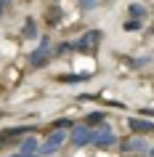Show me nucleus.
<instances>
[{
  "mask_svg": "<svg viewBox=\"0 0 154 157\" xmlns=\"http://www.w3.org/2000/svg\"><path fill=\"white\" fill-rule=\"evenodd\" d=\"M66 136H69V133H66L64 128H53V131H51V136L45 139V144H40V157L56 155L58 149H61V144L66 141Z\"/></svg>",
  "mask_w": 154,
  "mask_h": 157,
  "instance_id": "nucleus-1",
  "label": "nucleus"
},
{
  "mask_svg": "<svg viewBox=\"0 0 154 157\" xmlns=\"http://www.w3.org/2000/svg\"><path fill=\"white\" fill-rule=\"evenodd\" d=\"M101 37H104L101 29H90V32H85L80 40L74 43V48H77V51H96V45L101 43Z\"/></svg>",
  "mask_w": 154,
  "mask_h": 157,
  "instance_id": "nucleus-2",
  "label": "nucleus"
},
{
  "mask_svg": "<svg viewBox=\"0 0 154 157\" xmlns=\"http://www.w3.org/2000/svg\"><path fill=\"white\" fill-rule=\"evenodd\" d=\"M48 53H51V37H43L40 45L29 53V64L32 67H43L45 61H48Z\"/></svg>",
  "mask_w": 154,
  "mask_h": 157,
  "instance_id": "nucleus-3",
  "label": "nucleus"
},
{
  "mask_svg": "<svg viewBox=\"0 0 154 157\" xmlns=\"http://www.w3.org/2000/svg\"><path fill=\"white\" fill-rule=\"evenodd\" d=\"M72 144H74V147H85V144H93V128H88L85 123L74 125V128H72Z\"/></svg>",
  "mask_w": 154,
  "mask_h": 157,
  "instance_id": "nucleus-4",
  "label": "nucleus"
},
{
  "mask_svg": "<svg viewBox=\"0 0 154 157\" xmlns=\"http://www.w3.org/2000/svg\"><path fill=\"white\" fill-rule=\"evenodd\" d=\"M93 144L96 147H114L117 144V136H114V131L109 128V125H101L98 131H93Z\"/></svg>",
  "mask_w": 154,
  "mask_h": 157,
  "instance_id": "nucleus-5",
  "label": "nucleus"
},
{
  "mask_svg": "<svg viewBox=\"0 0 154 157\" xmlns=\"http://www.w3.org/2000/svg\"><path fill=\"white\" fill-rule=\"evenodd\" d=\"M120 149L122 152H133V155H149V147H146V141L141 139V136H130V139L120 141Z\"/></svg>",
  "mask_w": 154,
  "mask_h": 157,
  "instance_id": "nucleus-6",
  "label": "nucleus"
},
{
  "mask_svg": "<svg viewBox=\"0 0 154 157\" xmlns=\"http://www.w3.org/2000/svg\"><path fill=\"white\" fill-rule=\"evenodd\" d=\"M128 125H130V131H136V133H154V123L141 120V117H130Z\"/></svg>",
  "mask_w": 154,
  "mask_h": 157,
  "instance_id": "nucleus-7",
  "label": "nucleus"
},
{
  "mask_svg": "<svg viewBox=\"0 0 154 157\" xmlns=\"http://www.w3.org/2000/svg\"><path fill=\"white\" fill-rule=\"evenodd\" d=\"M35 149H40V144H37V139H24V141H19V152L21 155H35Z\"/></svg>",
  "mask_w": 154,
  "mask_h": 157,
  "instance_id": "nucleus-8",
  "label": "nucleus"
},
{
  "mask_svg": "<svg viewBox=\"0 0 154 157\" xmlns=\"http://www.w3.org/2000/svg\"><path fill=\"white\" fill-rule=\"evenodd\" d=\"M104 120H106L104 112H90V115L85 117V125H88V128H101V125H104Z\"/></svg>",
  "mask_w": 154,
  "mask_h": 157,
  "instance_id": "nucleus-9",
  "label": "nucleus"
},
{
  "mask_svg": "<svg viewBox=\"0 0 154 157\" xmlns=\"http://www.w3.org/2000/svg\"><path fill=\"white\" fill-rule=\"evenodd\" d=\"M128 13H130L133 19H138V21H141V19L146 16V8L141 6V3H130V6H128Z\"/></svg>",
  "mask_w": 154,
  "mask_h": 157,
  "instance_id": "nucleus-10",
  "label": "nucleus"
},
{
  "mask_svg": "<svg viewBox=\"0 0 154 157\" xmlns=\"http://www.w3.org/2000/svg\"><path fill=\"white\" fill-rule=\"evenodd\" d=\"M82 80H88V75H64L61 77V83H82Z\"/></svg>",
  "mask_w": 154,
  "mask_h": 157,
  "instance_id": "nucleus-11",
  "label": "nucleus"
},
{
  "mask_svg": "<svg viewBox=\"0 0 154 157\" xmlns=\"http://www.w3.org/2000/svg\"><path fill=\"white\" fill-rule=\"evenodd\" d=\"M24 35H27V37H35V35H37V27H35L32 19H27V24H24Z\"/></svg>",
  "mask_w": 154,
  "mask_h": 157,
  "instance_id": "nucleus-12",
  "label": "nucleus"
},
{
  "mask_svg": "<svg viewBox=\"0 0 154 157\" xmlns=\"http://www.w3.org/2000/svg\"><path fill=\"white\" fill-rule=\"evenodd\" d=\"M77 6H80L82 11H90V8H96V6H98V0H77Z\"/></svg>",
  "mask_w": 154,
  "mask_h": 157,
  "instance_id": "nucleus-13",
  "label": "nucleus"
},
{
  "mask_svg": "<svg viewBox=\"0 0 154 157\" xmlns=\"http://www.w3.org/2000/svg\"><path fill=\"white\" fill-rule=\"evenodd\" d=\"M125 29H141V21H138V19H128V21H125Z\"/></svg>",
  "mask_w": 154,
  "mask_h": 157,
  "instance_id": "nucleus-14",
  "label": "nucleus"
},
{
  "mask_svg": "<svg viewBox=\"0 0 154 157\" xmlns=\"http://www.w3.org/2000/svg\"><path fill=\"white\" fill-rule=\"evenodd\" d=\"M149 61H152V59H149V56H141V59H136V61L130 59V64H133V67H146V64H149Z\"/></svg>",
  "mask_w": 154,
  "mask_h": 157,
  "instance_id": "nucleus-15",
  "label": "nucleus"
},
{
  "mask_svg": "<svg viewBox=\"0 0 154 157\" xmlns=\"http://www.w3.org/2000/svg\"><path fill=\"white\" fill-rule=\"evenodd\" d=\"M58 16H61L58 11H51V24H56V21H58Z\"/></svg>",
  "mask_w": 154,
  "mask_h": 157,
  "instance_id": "nucleus-16",
  "label": "nucleus"
},
{
  "mask_svg": "<svg viewBox=\"0 0 154 157\" xmlns=\"http://www.w3.org/2000/svg\"><path fill=\"white\" fill-rule=\"evenodd\" d=\"M11 157H40V155H21V152H19V155H11Z\"/></svg>",
  "mask_w": 154,
  "mask_h": 157,
  "instance_id": "nucleus-17",
  "label": "nucleus"
},
{
  "mask_svg": "<svg viewBox=\"0 0 154 157\" xmlns=\"http://www.w3.org/2000/svg\"><path fill=\"white\" fill-rule=\"evenodd\" d=\"M11 0H0V11H3V6H8Z\"/></svg>",
  "mask_w": 154,
  "mask_h": 157,
  "instance_id": "nucleus-18",
  "label": "nucleus"
},
{
  "mask_svg": "<svg viewBox=\"0 0 154 157\" xmlns=\"http://www.w3.org/2000/svg\"><path fill=\"white\" fill-rule=\"evenodd\" d=\"M149 155H152V157H154V149H149Z\"/></svg>",
  "mask_w": 154,
  "mask_h": 157,
  "instance_id": "nucleus-19",
  "label": "nucleus"
}]
</instances>
